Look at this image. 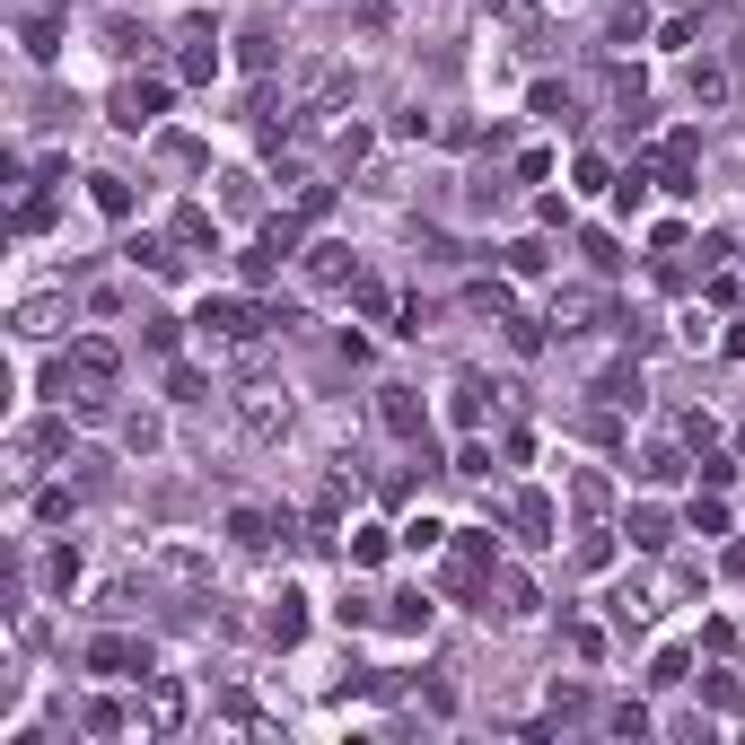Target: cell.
I'll list each match as a JSON object with an SVG mask.
<instances>
[{
	"instance_id": "1",
	"label": "cell",
	"mask_w": 745,
	"mask_h": 745,
	"mask_svg": "<svg viewBox=\"0 0 745 745\" xmlns=\"http://www.w3.org/2000/svg\"><path fill=\"white\" fill-rule=\"evenodd\" d=\"M193 325H202V343H254V334H272V307H254V298H202L193 307Z\"/></svg>"
},
{
	"instance_id": "2",
	"label": "cell",
	"mask_w": 745,
	"mask_h": 745,
	"mask_svg": "<svg viewBox=\"0 0 745 745\" xmlns=\"http://www.w3.org/2000/svg\"><path fill=\"white\" fill-rule=\"evenodd\" d=\"M167 97H176L167 80H124V88L106 97V115H115V132H149L158 115H167Z\"/></svg>"
},
{
	"instance_id": "3",
	"label": "cell",
	"mask_w": 745,
	"mask_h": 745,
	"mask_svg": "<svg viewBox=\"0 0 745 745\" xmlns=\"http://www.w3.org/2000/svg\"><path fill=\"white\" fill-rule=\"evenodd\" d=\"M238 421H246V439H281L290 430V395L281 386H246L238 395Z\"/></svg>"
},
{
	"instance_id": "4",
	"label": "cell",
	"mask_w": 745,
	"mask_h": 745,
	"mask_svg": "<svg viewBox=\"0 0 745 745\" xmlns=\"http://www.w3.org/2000/svg\"><path fill=\"white\" fill-rule=\"evenodd\" d=\"M88 675H149V649L140 640H124V631H106V640H88Z\"/></svg>"
},
{
	"instance_id": "5",
	"label": "cell",
	"mask_w": 745,
	"mask_h": 745,
	"mask_svg": "<svg viewBox=\"0 0 745 745\" xmlns=\"http://www.w3.org/2000/svg\"><path fill=\"white\" fill-rule=\"evenodd\" d=\"M263 640H272V649H298V640H307V588H281V597H272Z\"/></svg>"
},
{
	"instance_id": "6",
	"label": "cell",
	"mask_w": 745,
	"mask_h": 745,
	"mask_svg": "<svg viewBox=\"0 0 745 745\" xmlns=\"http://www.w3.org/2000/svg\"><path fill=\"white\" fill-rule=\"evenodd\" d=\"M115 369H124V351H115L106 334H88V343H71V377H80V386H115Z\"/></svg>"
},
{
	"instance_id": "7",
	"label": "cell",
	"mask_w": 745,
	"mask_h": 745,
	"mask_svg": "<svg viewBox=\"0 0 745 745\" xmlns=\"http://www.w3.org/2000/svg\"><path fill=\"white\" fill-rule=\"evenodd\" d=\"M377 421H386L395 439H421V421H430V412H421V395H412V386H377Z\"/></svg>"
},
{
	"instance_id": "8",
	"label": "cell",
	"mask_w": 745,
	"mask_h": 745,
	"mask_svg": "<svg viewBox=\"0 0 745 745\" xmlns=\"http://www.w3.org/2000/svg\"><path fill=\"white\" fill-rule=\"evenodd\" d=\"M307 281H316V290H351V281H360L351 246H334V238H325V246H307Z\"/></svg>"
},
{
	"instance_id": "9",
	"label": "cell",
	"mask_w": 745,
	"mask_h": 745,
	"mask_svg": "<svg viewBox=\"0 0 745 745\" xmlns=\"http://www.w3.org/2000/svg\"><path fill=\"white\" fill-rule=\"evenodd\" d=\"M508 526H517V544H553V500L517 492V500H508Z\"/></svg>"
},
{
	"instance_id": "10",
	"label": "cell",
	"mask_w": 745,
	"mask_h": 745,
	"mask_svg": "<svg viewBox=\"0 0 745 745\" xmlns=\"http://www.w3.org/2000/svg\"><path fill=\"white\" fill-rule=\"evenodd\" d=\"M167 238H176V246H185V254H202V246H220V220H211L202 202H185V211L167 220Z\"/></svg>"
},
{
	"instance_id": "11",
	"label": "cell",
	"mask_w": 745,
	"mask_h": 745,
	"mask_svg": "<svg viewBox=\"0 0 745 745\" xmlns=\"http://www.w3.org/2000/svg\"><path fill=\"white\" fill-rule=\"evenodd\" d=\"M18 35H27V62H53V53H62V18H53V9H27Z\"/></svg>"
},
{
	"instance_id": "12",
	"label": "cell",
	"mask_w": 745,
	"mask_h": 745,
	"mask_svg": "<svg viewBox=\"0 0 745 745\" xmlns=\"http://www.w3.org/2000/svg\"><path fill=\"white\" fill-rule=\"evenodd\" d=\"M622 526H631V544H640V553H667V535H675V517H667L658 500H640V508H631Z\"/></svg>"
},
{
	"instance_id": "13",
	"label": "cell",
	"mask_w": 745,
	"mask_h": 745,
	"mask_svg": "<svg viewBox=\"0 0 745 745\" xmlns=\"http://www.w3.org/2000/svg\"><path fill=\"white\" fill-rule=\"evenodd\" d=\"M140 728H158V737H167V728H185V684H167V675H158V684H149V711H140Z\"/></svg>"
},
{
	"instance_id": "14",
	"label": "cell",
	"mask_w": 745,
	"mask_h": 745,
	"mask_svg": "<svg viewBox=\"0 0 745 745\" xmlns=\"http://www.w3.org/2000/svg\"><path fill=\"white\" fill-rule=\"evenodd\" d=\"M430 615H439V606H430L421 588H403V597H386V631H403V640H412V631H430Z\"/></svg>"
},
{
	"instance_id": "15",
	"label": "cell",
	"mask_w": 745,
	"mask_h": 745,
	"mask_svg": "<svg viewBox=\"0 0 745 745\" xmlns=\"http://www.w3.org/2000/svg\"><path fill=\"white\" fill-rule=\"evenodd\" d=\"M500 263H508L517 281H535V272H553V246H544V238H508V254H500Z\"/></svg>"
},
{
	"instance_id": "16",
	"label": "cell",
	"mask_w": 745,
	"mask_h": 745,
	"mask_svg": "<svg viewBox=\"0 0 745 745\" xmlns=\"http://www.w3.org/2000/svg\"><path fill=\"white\" fill-rule=\"evenodd\" d=\"M395 535H403V526H360V535H351V544H343V553H351V562H360V570H377V562H386V553H395Z\"/></svg>"
},
{
	"instance_id": "17",
	"label": "cell",
	"mask_w": 745,
	"mask_h": 745,
	"mask_svg": "<svg viewBox=\"0 0 745 745\" xmlns=\"http://www.w3.org/2000/svg\"><path fill=\"white\" fill-rule=\"evenodd\" d=\"M649 615H658V597H649L640 579H622V588H615V622H622V631H640Z\"/></svg>"
},
{
	"instance_id": "18",
	"label": "cell",
	"mask_w": 745,
	"mask_h": 745,
	"mask_svg": "<svg viewBox=\"0 0 745 745\" xmlns=\"http://www.w3.org/2000/svg\"><path fill=\"white\" fill-rule=\"evenodd\" d=\"M597 403H615V412H622V403H640V369H631V360H615V369L597 377Z\"/></svg>"
},
{
	"instance_id": "19",
	"label": "cell",
	"mask_w": 745,
	"mask_h": 745,
	"mask_svg": "<svg viewBox=\"0 0 745 745\" xmlns=\"http://www.w3.org/2000/svg\"><path fill=\"white\" fill-rule=\"evenodd\" d=\"M88 202H97L106 220H132V185L124 176H88Z\"/></svg>"
},
{
	"instance_id": "20",
	"label": "cell",
	"mask_w": 745,
	"mask_h": 745,
	"mask_svg": "<svg viewBox=\"0 0 745 745\" xmlns=\"http://www.w3.org/2000/svg\"><path fill=\"white\" fill-rule=\"evenodd\" d=\"M526 115H535V124H562V115H570V88L535 80V88H526Z\"/></svg>"
},
{
	"instance_id": "21",
	"label": "cell",
	"mask_w": 745,
	"mask_h": 745,
	"mask_svg": "<svg viewBox=\"0 0 745 745\" xmlns=\"http://www.w3.org/2000/svg\"><path fill=\"white\" fill-rule=\"evenodd\" d=\"M53 325H62V298H27V307H18V334H27V343H44Z\"/></svg>"
},
{
	"instance_id": "22",
	"label": "cell",
	"mask_w": 745,
	"mask_h": 745,
	"mask_svg": "<svg viewBox=\"0 0 745 745\" xmlns=\"http://www.w3.org/2000/svg\"><path fill=\"white\" fill-rule=\"evenodd\" d=\"M71 579H80V553L53 544V553H44V597H71Z\"/></svg>"
},
{
	"instance_id": "23",
	"label": "cell",
	"mask_w": 745,
	"mask_h": 745,
	"mask_svg": "<svg viewBox=\"0 0 745 745\" xmlns=\"http://www.w3.org/2000/svg\"><path fill=\"white\" fill-rule=\"evenodd\" d=\"M457 526H439V517H403V553H439Z\"/></svg>"
},
{
	"instance_id": "24",
	"label": "cell",
	"mask_w": 745,
	"mask_h": 745,
	"mask_svg": "<svg viewBox=\"0 0 745 745\" xmlns=\"http://www.w3.org/2000/svg\"><path fill=\"white\" fill-rule=\"evenodd\" d=\"M684 675H693V649H658V667H649V684H658V693H675Z\"/></svg>"
},
{
	"instance_id": "25",
	"label": "cell",
	"mask_w": 745,
	"mask_h": 745,
	"mask_svg": "<svg viewBox=\"0 0 745 745\" xmlns=\"http://www.w3.org/2000/svg\"><path fill=\"white\" fill-rule=\"evenodd\" d=\"M684 526H693V535H728V500H720V492L693 500V508H684Z\"/></svg>"
},
{
	"instance_id": "26",
	"label": "cell",
	"mask_w": 745,
	"mask_h": 745,
	"mask_svg": "<svg viewBox=\"0 0 745 745\" xmlns=\"http://www.w3.org/2000/svg\"><path fill=\"white\" fill-rule=\"evenodd\" d=\"M229 544H272V517L263 508H229Z\"/></svg>"
},
{
	"instance_id": "27",
	"label": "cell",
	"mask_w": 745,
	"mask_h": 745,
	"mask_svg": "<svg viewBox=\"0 0 745 745\" xmlns=\"http://www.w3.org/2000/svg\"><path fill=\"white\" fill-rule=\"evenodd\" d=\"M728 97V71L720 62H693V106H720Z\"/></svg>"
},
{
	"instance_id": "28",
	"label": "cell",
	"mask_w": 745,
	"mask_h": 745,
	"mask_svg": "<svg viewBox=\"0 0 745 745\" xmlns=\"http://www.w3.org/2000/svg\"><path fill=\"white\" fill-rule=\"evenodd\" d=\"M483 395H492V386H483V377H457V403H448V412H457V421H465V430H474V421H483Z\"/></svg>"
},
{
	"instance_id": "29",
	"label": "cell",
	"mask_w": 745,
	"mask_h": 745,
	"mask_svg": "<svg viewBox=\"0 0 745 745\" xmlns=\"http://www.w3.org/2000/svg\"><path fill=\"white\" fill-rule=\"evenodd\" d=\"M606 562H615V535L588 526V535H579V570H606Z\"/></svg>"
},
{
	"instance_id": "30",
	"label": "cell",
	"mask_w": 745,
	"mask_h": 745,
	"mask_svg": "<svg viewBox=\"0 0 745 745\" xmlns=\"http://www.w3.org/2000/svg\"><path fill=\"white\" fill-rule=\"evenodd\" d=\"M500 597H508V606H500V615H508V622H526V615H535V588H526V579H517V570H508V579H500Z\"/></svg>"
},
{
	"instance_id": "31",
	"label": "cell",
	"mask_w": 745,
	"mask_h": 745,
	"mask_svg": "<svg viewBox=\"0 0 745 745\" xmlns=\"http://www.w3.org/2000/svg\"><path fill=\"white\" fill-rule=\"evenodd\" d=\"M615 211H622V220H640V211H649V176H622V185H615Z\"/></svg>"
},
{
	"instance_id": "32",
	"label": "cell",
	"mask_w": 745,
	"mask_h": 745,
	"mask_svg": "<svg viewBox=\"0 0 745 745\" xmlns=\"http://www.w3.org/2000/svg\"><path fill=\"white\" fill-rule=\"evenodd\" d=\"M640 474H649V483H675V474H684V457H675V448H649V457H640Z\"/></svg>"
},
{
	"instance_id": "33",
	"label": "cell",
	"mask_w": 745,
	"mask_h": 745,
	"mask_svg": "<svg viewBox=\"0 0 745 745\" xmlns=\"http://www.w3.org/2000/svg\"><path fill=\"white\" fill-rule=\"evenodd\" d=\"M606 728H615V737H640V728H649V711H640V702H615V711H606Z\"/></svg>"
},
{
	"instance_id": "34",
	"label": "cell",
	"mask_w": 745,
	"mask_h": 745,
	"mask_svg": "<svg viewBox=\"0 0 745 745\" xmlns=\"http://www.w3.org/2000/svg\"><path fill=\"white\" fill-rule=\"evenodd\" d=\"M158 439H167V430H158V421H149V412H140V421H124V448H140V457H149V448H158Z\"/></svg>"
},
{
	"instance_id": "35",
	"label": "cell",
	"mask_w": 745,
	"mask_h": 745,
	"mask_svg": "<svg viewBox=\"0 0 745 745\" xmlns=\"http://www.w3.org/2000/svg\"><path fill=\"white\" fill-rule=\"evenodd\" d=\"M588 263H597V272H622V246H615V238H606V229L588 238Z\"/></svg>"
},
{
	"instance_id": "36",
	"label": "cell",
	"mask_w": 745,
	"mask_h": 745,
	"mask_svg": "<svg viewBox=\"0 0 745 745\" xmlns=\"http://www.w3.org/2000/svg\"><path fill=\"white\" fill-rule=\"evenodd\" d=\"M737 448H745V430H737Z\"/></svg>"
},
{
	"instance_id": "37",
	"label": "cell",
	"mask_w": 745,
	"mask_h": 745,
	"mask_svg": "<svg viewBox=\"0 0 745 745\" xmlns=\"http://www.w3.org/2000/svg\"><path fill=\"white\" fill-rule=\"evenodd\" d=\"M27 9H35V0H27Z\"/></svg>"
}]
</instances>
